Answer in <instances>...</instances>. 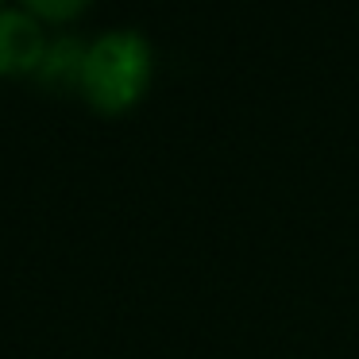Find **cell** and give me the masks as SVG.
Returning a JSON list of instances; mask_svg holds the SVG:
<instances>
[{
  "label": "cell",
  "mask_w": 359,
  "mask_h": 359,
  "mask_svg": "<svg viewBox=\"0 0 359 359\" xmlns=\"http://www.w3.org/2000/svg\"><path fill=\"white\" fill-rule=\"evenodd\" d=\"M155 86V47L140 27H109L89 39L78 97L89 112L116 120L135 112Z\"/></svg>",
  "instance_id": "6da1fadb"
},
{
  "label": "cell",
  "mask_w": 359,
  "mask_h": 359,
  "mask_svg": "<svg viewBox=\"0 0 359 359\" xmlns=\"http://www.w3.org/2000/svg\"><path fill=\"white\" fill-rule=\"evenodd\" d=\"M50 39L43 24L24 8H0V78H35Z\"/></svg>",
  "instance_id": "7a4b0ae2"
},
{
  "label": "cell",
  "mask_w": 359,
  "mask_h": 359,
  "mask_svg": "<svg viewBox=\"0 0 359 359\" xmlns=\"http://www.w3.org/2000/svg\"><path fill=\"white\" fill-rule=\"evenodd\" d=\"M86 50H89V43L78 39V35H58V39H50L47 55H43L39 70H35V81L47 93H78Z\"/></svg>",
  "instance_id": "3957f363"
},
{
  "label": "cell",
  "mask_w": 359,
  "mask_h": 359,
  "mask_svg": "<svg viewBox=\"0 0 359 359\" xmlns=\"http://www.w3.org/2000/svg\"><path fill=\"white\" fill-rule=\"evenodd\" d=\"M20 8L32 12L39 24H74L93 8V0H20Z\"/></svg>",
  "instance_id": "277c9868"
},
{
  "label": "cell",
  "mask_w": 359,
  "mask_h": 359,
  "mask_svg": "<svg viewBox=\"0 0 359 359\" xmlns=\"http://www.w3.org/2000/svg\"><path fill=\"white\" fill-rule=\"evenodd\" d=\"M0 8H4V0H0Z\"/></svg>",
  "instance_id": "5b68a950"
}]
</instances>
